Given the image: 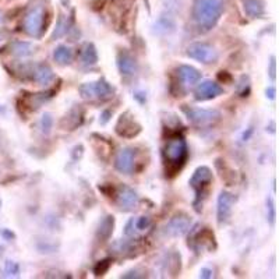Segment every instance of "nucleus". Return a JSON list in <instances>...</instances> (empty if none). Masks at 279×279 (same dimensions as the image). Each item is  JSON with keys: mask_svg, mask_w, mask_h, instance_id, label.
I'll return each instance as SVG.
<instances>
[{"mask_svg": "<svg viewBox=\"0 0 279 279\" xmlns=\"http://www.w3.org/2000/svg\"><path fill=\"white\" fill-rule=\"evenodd\" d=\"M225 0H196L193 6V20L200 33H208L224 14Z\"/></svg>", "mask_w": 279, "mask_h": 279, "instance_id": "1", "label": "nucleus"}, {"mask_svg": "<svg viewBox=\"0 0 279 279\" xmlns=\"http://www.w3.org/2000/svg\"><path fill=\"white\" fill-rule=\"evenodd\" d=\"M187 153H189L187 142L181 136H173L165 144V161H166V164L173 166L175 169L180 168L181 165L184 164V161L187 159Z\"/></svg>", "mask_w": 279, "mask_h": 279, "instance_id": "2", "label": "nucleus"}, {"mask_svg": "<svg viewBox=\"0 0 279 279\" xmlns=\"http://www.w3.org/2000/svg\"><path fill=\"white\" fill-rule=\"evenodd\" d=\"M181 110L186 115L187 120L198 129L211 127L221 120V112L216 109H201V108H193V106L183 105Z\"/></svg>", "mask_w": 279, "mask_h": 279, "instance_id": "3", "label": "nucleus"}, {"mask_svg": "<svg viewBox=\"0 0 279 279\" xmlns=\"http://www.w3.org/2000/svg\"><path fill=\"white\" fill-rule=\"evenodd\" d=\"M78 92L81 95V98L85 101H94V99L106 101V99H110L113 97L115 88L112 87L105 78H99L98 81L95 82L81 84L78 87Z\"/></svg>", "mask_w": 279, "mask_h": 279, "instance_id": "4", "label": "nucleus"}, {"mask_svg": "<svg viewBox=\"0 0 279 279\" xmlns=\"http://www.w3.org/2000/svg\"><path fill=\"white\" fill-rule=\"evenodd\" d=\"M212 181V172L209 169L208 166H200L196 169V172L193 173L192 179H190V186L194 189L196 192V201H194V205H196V209L200 211V205H201V201L203 198L205 197L207 194V189L211 184Z\"/></svg>", "mask_w": 279, "mask_h": 279, "instance_id": "5", "label": "nucleus"}, {"mask_svg": "<svg viewBox=\"0 0 279 279\" xmlns=\"http://www.w3.org/2000/svg\"><path fill=\"white\" fill-rule=\"evenodd\" d=\"M45 29V9L44 6H33L24 18V31L34 38H39Z\"/></svg>", "mask_w": 279, "mask_h": 279, "instance_id": "6", "label": "nucleus"}, {"mask_svg": "<svg viewBox=\"0 0 279 279\" xmlns=\"http://www.w3.org/2000/svg\"><path fill=\"white\" fill-rule=\"evenodd\" d=\"M187 56L194 60L204 63V65H212L218 60V52L212 45L205 42H194L187 48Z\"/></svg>", "mask_w": 279, "mask_h": 279, "instance_id": "7", "label": "nucleus"}, {"mask_svg": "<svg viewBox=\"0 0 279 279\" xmlns=\"http://www.w3.org/2000/svg\"><path fill=\"white\" fill-rule=\"evenodd\" d=\"M190 226H192V219L189 218L186 213H179L165 225L162 232L166 237H180L190 230Z\"/></svg>", "mask_w": 279, "mask_h": 279, "instance_id": "8", "label": "nucleus"}, {"mask_svg": "<svg viewBox=\"0 0 279 279\" xmlns=\"http://www.w3.org/2000/svg\"><path fill=\"white\" fill-rule=\"evenodd\" d=\"M237 197L235 194L229 192H221L218 197V203H216V218H218V224H226L229 221L233 207H235Z\"/></svg>", "mask_w": 279, "mask_h": 279, "instance_id": "9", "label": "nucleus"}, {"mask_svg": "<svg viewBox=\"0 0 279 279\" xmlns=\"http://www.w3.org/2000/svg\"><path fill=\"white\" fill-rule=\"evenodd\" d=\"M116 203L121 211H133L140 204V197L132 187L120 186L116 192Z\"/></svg>", "mask_w": 279, "mask_h": 279, "instance_id": "10", "label": "nucleus"}, {"mask_svg": "<svg viewBox=\"0 0 279 279\" xmlns=\"http://www.w3.org/2000/svg\"><path fill=\"white\" fill-rule=\"evenodd\" d=\"M222 94H224V88L221 87L218 82L212 80H204L194 89V98L197 101H209Z\"/></svg>", "mask_w": 279, "mask_h": 279, "instance_id": "11", "label": "nucleus"}, {"mask_svg": "<svg viewBox=\"0 0 279 279\" xmlns=\"http://www.w3.org/2000/svg\"><path fill=\"white\" fill-rule=\"evenodd\" d=\"M27 73L31 76L34 81L38 82L39 85H49L50 82L55 80V74H53V70L50 69L48 65L45 63H37V65H29L27 66Z\"/></svg>", "mask_w": 279, "mask_h": 279, "instance_id": "12", "label": "nucleus"}, {"mask_svg": "<svg viewBox=\"0 0 279 279\" xmlns=\"http://www.w3.org/2000/svg\"><path fill=\"white\" fill-rule=\"evenodd\" d=\"M140 132H141V126L137 125L136 120H134L129 113H125V115H121L120 117H119L117 125H116V133H117L120 137H136Z\"/></svg>", "mask_w": 279, "mask_h": 279, "instance_id": "13", "label": "nucleus"}, {"mask_svg": "<svg viewBox=\"0 0 279 279\" xmlns=\"http://www.w3.org/2000/svg\"><path fill=\"white\" fill-rule=\"evenodd\" d=\"M116 169L123 175H132L134 170V151L132 148H123L116 155Z\"/></svg>", "mask_w": 279, "mask_h": 279, "instance_id": "14", "label": "nucleus"}, {"mask_svg": "<svg viewBox=\"0 0 279 279\" xmlns=\"http://www.w3.org/2000/svg\"><path fill=\"white\" fill-rule=\"evenodd\" d=\"M117 67H119V71H120L121 76L132 77L137 73V61L134 59V56L127 52V50H120L117 53Z\"/></svg>", "mask_w": 279, "mask_h": 279, "instance_id": "15", "label": "nucleus"}, {"mask_svg": "<svg viewBox=\"0 0 279 279\" xmlns=\"http://www.w3.org/2000/svg\"><path fill=\"white\" fill-rule=\"evenodd\" d=\"M177 77L183 85H187V87H192V85H196L201 80V73L194 69L193 66H187V65H181V66L177 67Z\"/></svg>", "mask_w": 279, "mask_h": 279, "instance_id": "16", "label": "nucleus"}, {"mask_svg": "<svg viewBox=\"0 0 279 279\" xmlns=\"http://www.w3.org/2000/svg\"><path fill=\"white\" fill-rule=\"evenodd\" d=\"M80 60H81V65L84 67H92L98 63V52H97V48L94 46V44H91V42L84 44L81 53H80Z\"/></svg>", "mask_w": 279, "mask_h": 279, "instance_id": "17", "label": "nucleus"}, {"mask_svg": "<svg viewBox=\"0 0 279 279\" xmlns=\"http://www.w3.org/2000/svg\"><path fill=\"white\" fill-rule=\"evenodd\" d=\"M35 49H37L35 45L31 42H25V41H16L10 46L11 55L16 57H28L35 53Z\"/></svg>", "mask_w": 279, "mask_h": 279, "instance_id": "18", "label": "nucleus"}, {"mask_svg": "<svg viewBox=\"0 0 279 279\" xmlns=\"http://www.w3.org/2000/svg\"><path fill=\"white\" fill-rule=\"evenodd\" d=\"M243 9L247 16L252 18H260L265 11L263 0H243Z\"/></svg>", "mask_w": 279, "mask_h": 279, "instance_id": "19", "label": "nucleus"}, {"mask_svg": "<svg viewBox=\"0 0 279 279\" xmlns=\"http://www.w3.org/2000/svg\"><path fill=\"white\" fill-rule=\"evenodd\" d=\"M113 226H115V218L113 216H105L101 222H99L98 226V232L97 235L101 240H108L110 237V235L113 233Z\"/></svg>", "mask_w": 279, "mask_h": 279, "instance_id": "20", "label": "nucleus"}, {"mask_svg": "<svg viewBox=\"0 0 279 279\" xmlns=\"http://www.w3.org/2000/svg\"><path fill=\"white\" fill-rule=\"evenodd\" d=\"M53 59L57 65L60 66H66V65H70L71 60H73V50L66 46V45H60L57 46L53 52Z\"/></svg>", "mask_w": 279, "mask_h": 279, "instance_id": "21", "label": "nucleus"}, {"mask_svg": "<svg viewBox=\"0 0 279 279\" xmlns=\"http://www.w3.org/2000/svg\"><path fill=\"white\" fill-rule=\"evenodd\" d=\"M69 33V18L60 14L59 18H57V22H56V27L53 29V34H52V39L56 41V39L65 37L66 34Z\"/></svg>", "mask_w": 279, "mask_h": 279, "instance_id": "22", "label": "nucleus"}, {"mask_svg": "<svg viewBox=\"0 0 279 279\" xmlns=\"http://www.w3.org/2000/svg\"><path fill=\"white\" fill-rule=\"evenodd\" d=\"M52 127H53V117L50 113H44L41 120H39V129L44 134H49L52 132Z\"/></svg>", "mask_w": 279, "mask_h": 279, "instance_id": "23", "label": "nucleus"}, {"mask_svg": "<svg viewBox=\"0 0 279 279\" xmlns=\"http://www.w3.org/2000/svg\"><path fill=\"white\" fill-rule=\"evenodd\" d=\"M3 272H5V276H18L20 275V265L16 261L7 260L5 263Z\"/></svg>", "mask_w": 279, "mask_h": 279, "instance_id": "24", "label": "nucleus"}, {"mask_svg": "<svg viewBox=\"0 0 279 279\" xmlns=\"http://www.w3.org/2000/svg\"><path fill=\"white\" fill-rule=\"evenodd\" d=\"M133 224L136 228V232H144L151 226V219L148 216H138V218H133Z\"/></svg>", "mask_w": 279, "mask_h": 279, "instance_id": "25", "label": "nucleus"}, {"mask_svg": "<svg viewBox=\"0 0 279 279\" xmlns=\"http://www.w3.org/2000/svg\"><path fill=\"white\" fill-rule=\"evenodd\" d=\"M249 92H250V81H249V77L243 76L240 78L239 94H240V97H249Z\"/></svg>", "mask_w": 279, "mask_h": 279, "instance_id": "26", "label": "nucleus"}, {"mask_svg": "<svg viewBox=\"0 0 279 279\" xmlns=\"http://www.w3.org/2000/svg\"><path fill=\"white\" fill-rule=\"evenodd\" d=\"M267 211H268V221H269V224L274 225L275 224V216H276V213H275L274 201H272V198H271V197L267 198Z\"/></svg>", "mask_w": 279, "mask_h": 279, "instance_id": "27", "label": "nucleus"}, {"mask_svg": "<svg viewBox=\"0 0 279 279\" xmlns=\"http://www.w3.org/2000/svg\"><path fill=\"white\" fill-rule=\"evenodd\" d=\"M110 267V261L109 260H105V261H99V264L95 267V274L97 275H104Z\"/></svg>", "mask_w": 279, "mask_h": 279, "instance_id": "28", "label": "nucleus"}, {"mask_svg": "<svg viewBox=\"0 0 279 279\" xmlns=\"http://www.w3.org/2000/svg\"><path fill=\"white\" fill-rule=\"evenodd\" d=\"M275 73H276V63H275V56H272L271 63H269V76H271L272 81H275Z\"/></svg>", "mask_w": 279, "mask_h": 279, "instance_id": "29", "label": "nucleus"}, {"mask_svg": "<svg viewBox=\"0 0 279 279\" xmlns=\"http://www.w3.org/2000/svg\"><path fill=\"white\" fill-rule=\"evenodd\" d=\"M0 235H2V237H3V239H6V240H13V239L16 237V235H14V233H13V232L9 229H3L2 232H0Z\"/></svg>", "mask_w": 279, "mask_h": 279, "instance_id": "30", "label": "nucleus"}, {"mask_svg": "<svg viewBox=\"0 0 279 279\" xmlns=\"http://www.w3.org/2000/svg\"><path fill=\"white\" fill-rule=\"evenodd\" d=\"M200 276L201 278H212V271L208 268H203L200 272Z\"/></svg>", "mask_w": 279, "mask_h": 279, "instance_id": "31", "label": "nucleus"}, {"mask_svg": "<svg viewBox=\"0 0 279 279\" xmlns=\"http://www.w3.org/2000/svg\"><path fill=\"white\" fill-rule=\"evenodd\" d=\"M265 94H267V98L275 99V94H276V89H275V87H269V88H267Z\"/></svg>", "mask_w": 279, "mask_h": 279, "instance_id": "32", "label": "nucleus"}, {"mask_svg": "<svg viewBox=\"0 0 279 279\" xmlns=\"http://www.w3.org/2000/svg\"><path fill=\"white\" fill-rule=\"evenodd\" d=\"M141 276L142 275H138L137 271H130V272L123 275V278H141Z\"/></svg>", "mask_w": 279, "mask_h": 279, "instance_id": "33", "label": "nucleus"}, {"mask_svg": "<svg viewBox=\"0 0 279 279\" xmlns=\"http://www.w3.org/2000/svg\"><path fill=\"white\" fill-rule=\"evenodd\" d=\"M108 116H110V112L109 110H105L104 113H102V119H101V123H102V125H105L106 121L109 120V117H108Z\"/></svg>", "mask_w": 279, "mask_h": 279, "instance_id": "34", "label": "nucleus"}, {"mask_svg": "<svg viewBox=\"0 0 279 279\" xmlns=\"http://www.w3.org/2000/svg\"><path fill=\"white\" fill-rule=\"evenodd\" d=\"M3 21V14H2V13H0V22Z\"/></svg>", "mask_w": 279, "mask_h": 279, "instance_id": "35", "label": "nucleus"}, {"mask_svg": "<svg viewBox=\"0 0 279 279\" xmlns=\"http://www.w3.org/2000/svg\"><path fill=\"white\" fill-rule=\"evenodd\" d=\"M2 41H3V37H2V35H0V42H2Z\"/></svg>", "mask_w": 279, "mask_h": 279, "instance_id": "36", "label": "nucleus"}, {"mask_svg": "<svg viewBox=\"0 0 279 279\" xmlns=\"http://www.w3.org/2000/svg\"><path fill=\"white\" fill-rule=\"evenodd\" d=\"M0 207H2V200H0Z\"/></svg>", "mask_w": 279, "mask_h": 279, "instance_id": "37", "label": "nucleus"}, {"mask_svg": "<svg viewBox=\"0 0 279 279\" xmlns=\"http://www.w3.org/2000/svg\"><path fill=\"white\" fill-rule=\"evenodd\" d=\"M147 5H148V0H147Z\"/></svg>", "mask_w": 279, "mask_h": 279, "instance_id": "38", "label": "nucleus"}]
</instances>
